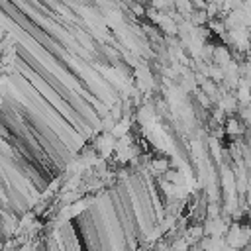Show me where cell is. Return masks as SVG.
Masks as SVG:
<instances>
[{"mask_svg":"<svg viewBox=\"0 0 251 251\" xmlns=\"http://www.w3.org/2000/svg\"><path fill=\"white\" fill-rule=\"evenodd\" d=\"M196 98H198V104H200L202 108H210V106H212V98H210L208 94H204L202 90H196Z\"/></svg>","mask_w":251,"mask_h":251,"instance_id":"277c9868","label":"cell"},{"mask_svg":"<svg viewBox=\"0 0 251 251\" xmlns=\"http://www.w3.org/2000/svg\"><path fill=\"white\" fill-rule=\"evenodd\" d=\"M212 63L218 65V67H222V69H226V67L231 63V53H229V49L224 47V45H222V47H216V49H214Z\"/></svg>","mask_w":251,"mask_h":251,"instance_id":"6da1fadb","label":"cell"},{"mask_svg":"<svg viewBox=\"0 0 251 251\" xmlns=\"http://www.w3.org/2000/svg\"><path fill=\"white\" fill-rule=\"evenodd\" d=\"M151 169H153V175H165L171 171V161L167 157H157L151 161Z\"/></svg>","mask_w":251,"mask_h":251,"instance_id":"3957f363","label":"cell"},{"mask_svg":"<svg viewBox=\"0 0 251 251\" xmlns=\"http://www.w3.org/2000/svg\"><path fill=\"white\" fill-rule=\"evenodd\" d=\"M224 126H226L224 129H226V133H227L229 137H233V135H243L245 129H247L245 124H243L239 118H227Z\"/></svg>","mask_w":251,"mask_h":251,"instance_id":"7a4b0ae2","label":"cell"}]
</instances>
